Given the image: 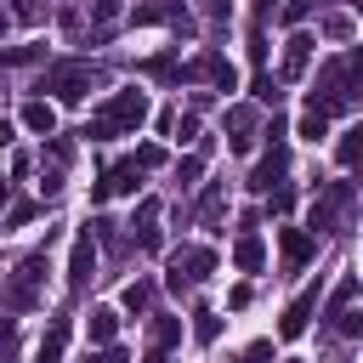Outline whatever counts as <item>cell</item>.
I'll return each instance as SVG.
<instances>
[{"instance_id":"60d3db41","label":"cell","mask_w":363,"mask_h":363,"mask_svg":"<svg viewBox=\"0 0 363 363\" xmlns=\"http://www.w3.org/2000/svg\"><path fill=\"white\" fill-rule=\"evenodd\" d=\"M136 164H142V170H153V164H164V147H142V153H136Z\"/></svg>"},{"instance_id":"7402d4cb","label":"cell","mask_w":363,"mask_h":363,"mask_svg":"<svg viewBox=\"0 0 363 363\" xmlns=\"http://www.w3.org/2000/svg\"><path fill=\"white\" fill-rule=\"evenodd\" d=\"M147 306H153V284H147V278L125 284V312H147Z\"/></svg>"},{"instance_id":"ba28073f","label":"cell","mask_w":363,"mask_h":363,"mask_svg":"<svg viewBox=\"0 0 363 363\" xmlns=\"http://www.w3.org/2000/svg\"><path fill=\"white\" fill-rule=\"evenodd\" d=\"M182 79H210L216 91H233V85H238V74H233V62H227L221 51H199V57L182 68Z\"/></svg>"},{"instance_id":"52a82bcc","label":"cell","mask_w":363,"mask_h":363,"mask_svg":"<svg viewBox=\"0 0 363 363\" xmlns=\"http://www.w3.org/2000/svg\"><path fill=\"white\" fill-rule=\"evenodd\" d=\"M142 187V164L136 159H119V164H108L96 182H91V199L102 204V199H119V193H136Z\"/></svg>"},{"instance_id":"f546056e","label":"cell","mask_w":363,"mask_h":363,"mask_svg":"<svg viewBox=\"0 0 363 363\" xmlns=\"http://www.w3.org/2000/svg\"><path fill=\"white\" fill-rule=\"evenodd\" d=\"M28 221H34V204H11V210H6V227H0V233H17V227H28Z\"/></svg>"},{"instance_id":"7c38bea8","label":"cell","mask_w":363,"mask_h":363,"mask_svg":"<svg viewBox=\"0 0 363 363\" xmlns=\"http://www.w3.org/2000/svg\"><path fill=\"white\" fill-rule=\"evenodd\" d=\"M233 267H238V272H261V267H267V244H261V233H255L250 221H244V233L233 238Z\"/></svg>"},{"instance_id":"d4e9b609","label":"cell","mask_w":363,"mask_h":363,"mask_svg":"<svg viewBox=\"0 0 363 363\" xmlns=\"http://www.w3.org/2000/svg\"><path fill=\"white\" fill-rule=\"evenodd\" d=\"M193 335H199V340H204V346H210V340H216V335H221V318H216V312H210V306H199V312H193Z\"/></svg>"},{"instance_id":"3957f363","label":"cell","mask_w":363,"mask_h":363,"mask_svg":"<svg viewBox=\"0 0 363 363\" xmlns=\"http://www.w3.org/2000/svg\"><path fill=\"white\" fill-rule=\"evenodd\" d=\"M284 170H289V125H284V113H272V125H267V153H261L255 170H250V193L284 187Z\"/></svg>"},{"instance_id":"ab89813d","label":"cell","mask_w":363,"mask_h":363,"mask_svg":"<svg viewBox=\"0 0 363 363\" xmlns=\"http://www.w3.org/2000/svg\"><path fill=\"white\" fill-rule=\"evenodd\" d=\"M250 57H255V62H261V57H267V34H261V23H255V28H250Z\"/></svg>"},{"instance_id":"277c9868","label":"cell","mask_w":363,"mask_h":363,"mask_svg":"<svg viewBox=\"0 0 363 363\" xmlns=\"http://www.w3.org/2000/svg\"><path fill=\"white\" fill-rule=\"evenodd\" d=\"M210 272H216V250H204V244H182V250H170V261H164V284H170L176 295L199 289Z\"/></svg>"},{"instance_id":"44dd1931","label":"cell","mask_w":363,"mask_h":363,"mask_svg":"<svg viewBox=\"0 0 363 363\" xmlns=\"http://www.w3.org/2000/svg\"><path fill=\"white\" fill-rule=\"evenodd\" d=\"M335 153H340V164L352 170V164H357V153H363V125H352V130H340V147H335Z\"/></svg>"},{"instance_id":"9a60e30c","label":"cell","mask_w":363,"mask_h":363,"mask_svg":"<svg viewBox=\"0 0 363 363\" xmlns=\"http://www.w3.org/2000/svg\"><path fill=\"white\" fill-rule=\"evenodd\" d=\"M227 130H233V136H227L233 153H250V147H255V113H250V108H233V113H227Z\"/></svg>"},{"instance_id":"7bdbcfd3","label":"cell","mask_w":363,"mask_h":363,"mask_svg":"<svg viewBox=\"0 0 363 363\" xmlns=\"http://www.w3.org/2000/svg\"><path fill=\"white\" fill-rule=\"evenodd\" d=\"M85 363H130V357H125V352H119V346H108V352H102V357H85Z\"/></svg>"},{"instance_id":"f6af8a7d","label":"cell","mask_w":363,"mask_h":363,"mask_svg":"<svg viewBox=\"0 0 363 363\" xmlns=\"http://www.w3.org/2000/svg\"><path fill=\"white\" fill-rule=\"evenodd\" d=\"M6 193H11V182H6V170H0V204H6Z\"/></svg>"},{"instance_id":"484cf974","label":"cell","mask_w":363,"mask_h":363,"mask_svg":"<svg viewBox=\"0 0 363 363\" xmlns=\"http://www.w3.org/2000/svg\"><path fill=\"white\" fill-rule=\"evenodd\" d=\"M323 130H329V113H318V108H306V113H301V136H306V142H318Z\"/></svg>"},{"instance_id":"f1b7e54d","label":"cell","mask_w":363,"mask_h":363,"mask_svg":"<svg viewBox=\"0 0 363 363\" xmlns=\"http://www.w3.org/2000/svg\"><path fill=\"white\" fill-rule=\"evenodd\" d=\"M199 216H204V221H216V216H221V182H210V187H204V199H199Z\"/></svg>"},{"instance_id":"9c48e42d","label":"cell","mask_w":363,"mask_h":363,"mask_svg":"<svg viewBox=\"0 0 363 363\" xmlns=\"http://www.w3.org/2000/svg\"><path fill=\"white\" fill-rule=\"evenodd\" d=\"M91 272H96V238H91V227H85V233L74 238V250H68V289H85Z\"/></svg>"},{"instance_id":"836d02e7","label":"cell","mask_w":363,"mask_h":363,"mask_svg":"<svg viewBox=\"0 0 363 363\" xmlns=\"http://www.w3.org/2000/svg\"><path fill=\"white\" fill-rule=\"evenodd\" d=\"M323 34L329 40H352V17H323Z\"/></svg>"},{"instance_id":"8992f818","label":"cell","mask_w":363,"mask_h":363,"mask_svg":"<svg viewBox=\"0 0 363 363\" xmlns=\"http://www.w3.org/2000/svg\"><path fill=\"white\" fill-rule=\"evenodd\" d=\"M40 284H45V250L17 261L11 284H6V306H11V312H34V306H40Z\"/></svg>"},{"instance_id":"30bf717a","label":"cell","mask_w":363,"mask_h":363,"mask_svg":"<svg viewBox=\"0 0 363 363\" xmlns=\"http://www.w3.org/2000/svg\"><path fill=\"white\" fill-rule=\"evenodd\" d=\"M312 312H318V284H306L289 306H284V323H278V335L284 340H295V335H306V323H312Z\"/></svg>"},{"instance_id":"2e32d148","label":"cell","mask_w":363,"mask_h":363,"mask_svg":"<svg viewBox=\"0 0 363 363\" xmlns=\"http://www.w3.org/2000/svg\"><path fill=\"white\" fill-rule=\"evenodd\" d=\"M62 352H68V318H51V329H45V340H40V352H34V363H62Z\"/></svg>"},{"instance_id":"e575fe53","label":"cell","mask_w":363,"mask_h":363,"mask_svg":"<svg viewBox=\"0 0 363 363\" xmlns=\"http://www.w3.org/2000/svg\"><path fill=\"white\" fill-rule=\"evenodd\" d=\"M335 329H340V335H363V318L346 306V312H335Z\"/></svg>"},{"instance_id":"cb8c5ba5","label":"cell","mask_w":363,"mask_h":363,"mask_svg":"<svg viewBox=\"0 0 363 363\" xmlns=\"http://www.w3.org/2000/svg\"><path fill=\"white\" fill-rule=\"evenodd\" d=\"M142 74H153V79H164V85H182V68H176L170 57H147V62H142Z\"/></svg>"},{"instance_id":"5b68a950","label":"cell","mask_w":363,"mask_h":363,"mask_svg":"<svg viewBox=\"0 0 363 363\" xmlns=\"http://www.w3.org/2000/svg\"><path fill=\"white\" fill-rule=\"evenodd\" d=\"M352 199H357V193H352V182H329V187L312 199V210H306V227H312V238H318V233H335V227L352 216Z\"/></svg>"},{"instance_id":"603a6c76","label":"cell","mask_w":363,"mask_h":363,"mask_svg":"<svg viewBox=\"0 0 363 363\" xmlns=\"http://www.w3.org/2000/svg\"><path fill=\"white\" fill-rule=\"evenodd\" d=\"M352 301H357V272H346V278L335 284V295H329V318H335V312H346Z\"/></svg>"},{"instance_id":"7a4b0ae2","label":"cell","mask_w":363,"mask_h":363,"mask_svg":"<svg viewBox=\"0 0 363 363\" xmlns=\"http://www.w3.org/2000/svg\"><path fill=\"white\" fill-rule=\"evenodd\" d=\"M40 102L51 96V102H85L91 91H96V68L91 62H79V57H68V62H51L45 74H40Z\"/></svg>"},{"instance_id":"6da1fadb","label":"cell","mask_w":363,"mask_h":363,"mask_svg":"<svg viewBox=\"0 0 363 363\" xmlns=\"http://www.w3.org/2000/svg\"><path fill=\"white\" fill-rule=\"evenodd\" d=\"M142 119H147V91H113L96 113H91V125H85V136L91 142H113V136H136L142 130Z\"/></svg>"},{"instance_id":"d6a6232c","label":"cell","mask_w":363,"mask_h":363,"mask_svg":"<svg viewBox=\"0 0 363 363\" xmlns=\"http://www.w3.org/2000/svg\"><path fill=\"white\" fill-rule=\"evenodd\" d=\"M238 363H272V340H255V346H244V352H238Z\"/></svg>"},{"instance_id":"1f68e13d","label":"cell","mask_w":363,"mask_h":363,"mask_svg":"<svg viewBox=\"0 0 363 363\" xmlns=\"http://www.w3.org/2000/svg\"><path fill=\"white\" fill-rule=\"evenodd\" d=\"M170 130H176L182 142H193V136H199V108H193V113H182V119H170Z\"/></svg>"},{"instance_id":"e0dca14e","label":"cell","mask_w":363,"mask_h":363,"mask_svg":"<svg viewBox=\"0 0 363 363\" xmlns=\"http://www.w3.org/2000/svg\"><path fill=\"white\" fill-rule=\"evenodd\" d=\"M23 130H34V136H57V113H51V102H28L23 108Z\"/></svg>"},{"instance_id":"74e56055","label":"cell","mask_w":363,"mask_h":363,"mask_svg":"<svg viewBox=\"0 0 363 363\" xmlns=\"http://www.w3.org/2000/svg\"><path fill=\"white\" fill-rule=\"evenodd\" d=\"M17 17H23V23H40V17H45V0H17Z\"/></svg>"},{"instance_id":"4fadbf2b","label":"cell","mask_w":363,"mask_h":363,"mask_svg":"<svg viewBox=\"0 0 363 363\" xmlns=\"http://www.w3.org/2000/svg\"><path fill=\"white\" fill-rule=\"evenodd\" d=\"M130 238H136V250H159V199H142V204H136Z\"/></svg>"},{"instance_id":"ee69618b","label":"cell","mask_w":363,"mask_h":363,"mask_svg":"<svg viewBox=\"0 0 363 363\" xmlns=\"http://www.w3.org/2000/svg\"><path fill=\"white\" fill-rule=\"evenodd\" d=\"M272 11H278V0H255V23H267Z\"/></svg>"},{"instance_id":"8fae6325","label":"cell","mask_w":363,"mask_h":363,"mask_svg":"<svg viewBox=\"0 0 363 363\" xmlns=\"http://www.w3.org/2000/svg\"><path fill=\"white\" fill-rule=\"evenodd\" d=\"M278 250H284V272H301V267L318 255V238L301 233V227H284V233H278Z\"/></svg>"},{"instance_id":"bcb514c9","label":"cell","mask_w":363,"mask_h":363,"mask_svg":"<svg viewBox=\"0 0 363 363\" xmlns=\"http://www.w3.org/2000/svg\"><path fill=\"white\" fill-rule=\"evenodd\" d=\"M142 363H170V357H164V352H147V357H142Z\"/></svg>"},{"instance_id":"8d00e7d4","label":"cell","mask_w":363,"mask_h":363,"mask_svg":"<svg viewBox=\"0 0 363 363\" xmlns=\"http://www.w3.org/2000/svg\"><path fill=\"white\" fill-rule=\"evenodd\" d=\"M17 346V318H0V357H11Z\"/></svg>"},{"instance_id":"ffe728a7","label":"cell","mask_w":363,"mask_h":363,"mask_svg":"<svg viewBox=\"0 0 363 363\" xmlns=\"http://www.w3.org/2000/svg\"><path fill=\"white\" fill-rule=\"evenodd\" d=\"M182 340V318H153V352H170Z\"/></svg>"},{"instance_id":"d590c367","label":"cell","mask_w":363,"mask_h":363,"mask_svg":"<svg viewBox=\"0 0 363 363\" xmlns=\"http://www.w3.org/2000/svg\"><path fill=\"white\" fill-rule=\"evenodd\" d=\"M306 11H312V0H284V6H278V17H284V23H301Z\"/></svg>"},{"instance_id":"d6986e66","label":"cell","mask_w":363,"mask_h":363,"mask_svg":"<svg viewBox=\"0 0 363 363\" xmlns=\"http://www.w3.org/2000/svg\"><path fill=\"white\" fill-rule=\"evenodd\" d=\"M113 335H119V312L96 306V312H91V340H96V346H113Z\"/></svg>"},{"instance_id":"5bb4252c","label":"cell","mask_w":363,"mask_h":363,"mask_svg":"<svg viewBox=\"0 0 363 363\" xmlns=\"http://www.w3.org/2000/svg\"><path fill=\"white\" fill-rule=\"evenodd\" d=\"M312 34H289V45H284V79H301L306 74V62H312Z\"/></svg>"},{"instance_id":"b9f144b4","label":"cell","mask_w":363,"mask_h":363,"mask_svg":"<svg viewBox=\"0 0 363 363\" xmlns=\"http://www.w3.org/2000/svg\"><path fill=\"white\" fill-rule=\"evenodd\" d=\"M119 6H125V0H91V17H96V23H102V17H113V11H119Z\"/></svg>"},{"instance_id":"4dcf8cb0","label":"cell","mask_w":363,"mask_h":363,"mask_svg":"<svg viewBox=\"0 0 363 363\" xmlns=\"http://www.w3.org/2000/svg\"><path fill=\"white\" fill-rule=\"evenodd\" d=\"M250 91H255V102H272V108H278V85H272V74H255Z\"/></svg>"},{"instance_id":"7dc6e473","label":"cell","mask_w":363,"mask_h":363,"mask_svg":"<svg viewBox=\"0 0 363 363\" xmlns=\"http://www.w3.org/2000/svg\"><path fill=\"white\" fill-rule=\"evenodd\" d=\"M0 34H6V11H0Z\"/></svg>"},{"instance_id":"ac0fdd59","label":"cell","mask_w":363,"mask_h":363,"mask_svg":"<svg viewBox=\"0 0 363 363\" xmlns=\"http://www.w3.org/2000/svg\"><path fill=\"white\" fill-rule=\"evenodd\" d=\"M182 23L187 28V11H182V0H153V6H136V23Z\"/></svg>"},{"instance_id":"f35d334b","label":"cell","mask_w":363,"mask_h":363,"mask_svg":"<svg viewBox=\"0 0 363 363\" xmlns=\"http://www.w3.org/2000/svg\"><path fill=\"white\" fill-rule=\"evenodd\" d=\"M267 199H272V216H284V210H289V204H295V193H289V187H272V193H267Z\"/></svg>"},{"instance_id":"83f0119b","label":"cell","mask_w":363,"mask_h":363,"mask_svg":"<svg viewBox=\"0 0 363 363\" xmlns=\"http://www.w3.org/2000/svg\"><path fill=\"white\" fill-rule=\"evenodd\" d=\"M23 62H40V45H11V51H0V68H23Z\"/></svg>"},{"instance_id":"4316f807","label":"cell","mask_w":363,"mask_h":363,"mask_svg":"<svg viewBox=\"0 0 363 363\" xmlns=\"http://www.w3.org/2000/svg\"><path fill=\"white\" fill-rule=\"evenodd\" d=\"M199 176H204V159H199V153H187V159L176 164V187H193Z\"/></svg>"}]
</instances>
